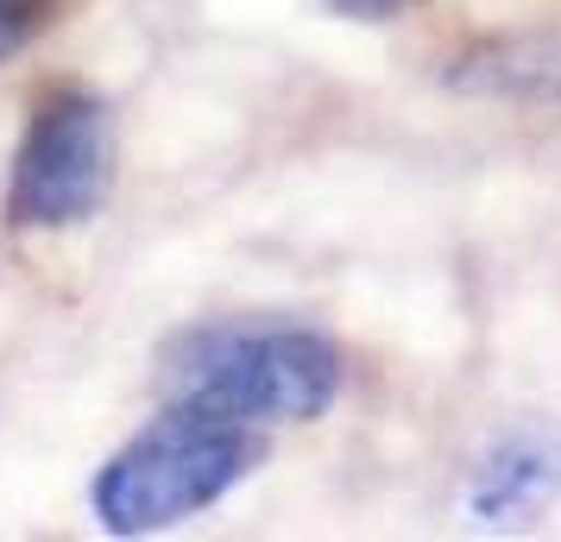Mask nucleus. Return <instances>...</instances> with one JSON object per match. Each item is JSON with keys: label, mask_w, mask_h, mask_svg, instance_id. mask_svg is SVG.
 <instances>
[{"label": "nucleus", "mask_w": 561, "mask_h": 542, "mask_svg": "<svg viewBox=\"0 0 561 542\" xmlns=\"http://www.w3.org/2000/svg\"><path fill=\"white\" fill-rule=\"evenodd\" d=\"M158 391L233 423H316L341 397V354L297 322H203L164 347Z\"/></svg>", "instance_id": "obj_1"}, {"label": "nucleus", "mask_w": 561, "mask_h": 542, "mask_svg": "<svg viewBox=\"0 0 561 542\" xmlns=\"http://www.w3.org/2000/svg\"><path fill=\"white\" fill-rule=\"evenodd\" d=\"M259 466V441L247 423L196 404H171L152 429L114 454L89 486V505L102 517L107 537H152L183 517L208 511L215 498H228L247 473Z\"/></svg>", "instance_id": "obj_2"}, {"label": "nucleus", "mask_w": 561, "mask_h": 542, "mask_svg": "<svg viewBox=\"0 0 561 542\" xmlns=\"http://www.w3.org/2000/svg\"><path fill=\"white\" fill-rule=\"evenodd\" d=\"M114 183V132H107V107L89 89H57L51 102H38L20 158H13V183H7V221L13 228H82L95 221Z\"/></svg>", "instance_id": "obj_3"}, {"label": "nucleus", "mask_w": 561, "mask_h": 542, "mask_svg": "<svg viewBox=\"0 0 561 542\" xmlns=\"http://www.w3.org/2000/svg\"><path fill=\"white\" fill-rule=\"evenodd\" d=\"M561 498V436L556 429H511L485 448L473 466L467 505L485 530H511V523H536Z\"/></svg>", "instance_id": "obj_4"}, {"label": "nucleus", "mask_w": 561, "mask_h": 542, "mask_svg": "<svg viewBox=\"0 0 561 542\" xmlns=\"http://www.w3.org/2000/svg\"><path fill=\"white\" fill-rule=\"evenodd\" d=\"M448 89L505 95V102H561V32H511L455 57Z\"/></svg>", "instance_id": "obj_5"}, {"label": "nucleus", "mask_w": 561, "mask_h": 542, "mask_svg": "<svg viewBox=\"0 0 561 542\" xmlns=\"http://www.w3.org/2000/svg\"><path fill=\"white\" fill-rule=\"evenodd\" d=\"M45 20H51V0H0V64L26 51L45 32Z\"/></svg>", "instance_id": "obj_6"}, {"label": "nucleus", "mask_w": 561, "mask_h": 542, "mask_svg": "<svg viewBox=\"0 0 561 542\" xmlns=\"http://www.w3.org/2000/svg\"><path fill=\"white\" fill-rule=\"evenodd\" d=\"M334 13H347V20H366V26H379V20H398L410 0H329Z\"/></svg>", "instance_id": "obj_7"}]
</instances>
